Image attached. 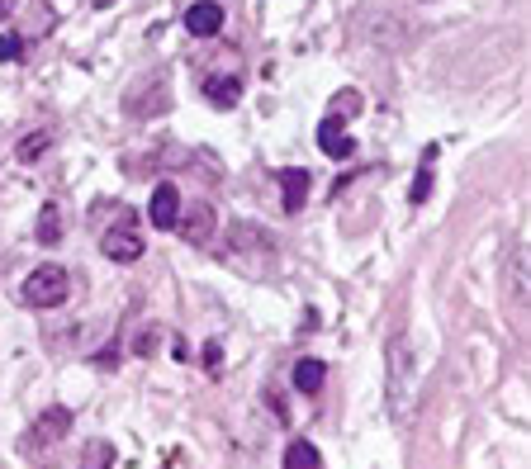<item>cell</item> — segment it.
I'll return each instance as SVG.
<instances>
[{"label":"cell","instance_id":"9a60e30c","mask_svg":"<svg viewBox=\"0 0 531 469\" xmlns=\"http://www.w3.org/2000/svg\"><path fill=\"white\" fill-rule=\"evenodd\" d=\"M432 162H437V147H427V152H422L418 181H413V190H408V204H427V195H432Z\"/></svg>","mask_w":531,"mask_h":469},{"label":"cell","instance_id":"7a4b0ae2","mask_svg":"<svg viewBox=\"0 0 531 469\" xmlns=\"http://www.w3.org/2000/svg\"><path fill=\"white\" fill-rule=\"evenodd\" d=\"M67 294H72V275H67V266H38V271L19 285V299H24L29 308H57Z\"/></svg>","mask_w":531,"mask_h":469},{"label":"cell","instance_id":"277c9868","mask_svg":"<svg viewBox=\"0 0 531 469\" xmlns=\"http://www.w3.org/2000/svg\"><path fill=\"white\" fill-rule=\"evenodd\" d=\"M72 432V413L57 403V408H48V413L38 417V427L29 436H24V451L34 455V451H43V446H53V441H62V436Z\"/></svg>","mask_w":531,"mask_h":469},{"label":"cell","instance_id":"8fae6325","mask_svg":"<svg viewBox=\"0 0 531 469\" xmlns=\"http://www.w3.org/2000/svg\"><path fill=\"white\" fill-rule=\"evenodd\" d=\"M204 100L219 109H233L242 100V81L238 76H204Z\"/></svg>","mask_w":531,"mask_h":469},{"label":"cell","instance_id":"52a82bcc","mask_svg":"<svg viewBox=\"0 0 531 469\" xmlns=\"http://www.w3.org/2000/svg\"><path fill=\"white\" fill-rule=\"evenodd\" d=\"M176 218H181V190H176V185H157V190H152V204H147V223L171 233Z\"/></svg>","mask_w":531,"mask_h":469},{"label":"cell","instance_id":"ffe728a7","mask_svg":"<svg viewBox=\"0 0 531 469\" xmlns=\"http://www.w3.org/2000/svg\"><path fill=\"white\" fill-rule=\"evenodd\" d=\"M152 351H157V327H143L133 337V356H152Z\"/></svg>","mask_w":531,"mask_h":469},{"label":"cell","instance_id":"ac0fdd59","mask_svg":"<svg viewBox=\"0 0 531 469\" xmlns=\"http://www.w3.org/2000/svg\"><path fill=\"white\" fill-rule=\"evenodd\" d=\"M81 465H114V446L91 441V446H86V455H81Z\"/></svg>","mask_w":531,"mask_h":469},{"label":"cell","instance_id":"7402d4cb","mask_svg":"<svg viewBox=\"0 0 531 469\" xmlns=\"http://www.w3.org/2000/svg\"><path fill=\"white\" fill-rule=\"evenodd\" d=\"M219 361H223V346L209 342V346H204V370H209V375H219Z\"/></svg>","mask_w":531,"mask_h":469},{"label":"cell","instance_id":"30bf717a","mask_svg":"<svg viewBox=\"0 0 531 469\" xmlns=\"http://www.w3.org/2000/svg\"><path fill=\"white\" fill-rule=\"evenodd\" d=\"M176 228L185 233V242H190V247H204V242H209V233H214V209H209V204H190V209L176 218Z\"/></svg>","mask_w":531,"mask_h":469},{"label":"cell","instance_id":"ba28073f","mask_svg":"<svg viewBox=\"0 0 531 469\" xmlns=\"http://www.w3.org/2000/svg\"><path fill=\"white\" fill-rule=\"evenodd\" d=\"M100 252L119 261V266H133L138 256H143V237L133 233V228H110V233L100 237Z\"/></svg>","mask_w":531,"mask_h":469},{"label":"cell","instance_id":"8992f818","mask_svg":"<svg viewBox=\"0 0 531 469\" xmlns=\"http://www.w3.org/2000/svg\"><path fill=\"white\" fill-rule=\"evenodd\" d=\"M124 109H129L133 119H147V114H166V109H171V91H166V81L157 76L152 86H138V91H129Z\"/></svg>","mask_w":531,"mask_h":469},{"label":"cell","instance_id":"6da1fadb","mask_svg":"<svg viewBox=\"0 0 531 469\" xmlns=\"http://www.w3.org/2000/svg\"><path fill=\"white\" fill-rule=\"evenodd\" d=\"M389 413H394V427H408V413H413V346L403 332L389 337Z\"/></svg>","mask_w":531,"mask_h":469},{"label":"cell","instance_id":"9c48e42d","mask_svg":"<svg viewBox=\"0 0 531 469\" xmlns=\"http://www.w3.org/2000/svg\"><path fill=\"white\" fill-rule=\"evenodd\" d=\"M185 29H190L195 38L223 34V5H219V0H195V5L185 10Z\"/></svg>","mask_w":531,"mask_h":469},{"label":"cell","instance_id":"44dd1931","mask_svg":"<svg viewBox=\"0 0 531 469\" xmlns=\"http://www.w3.org/2000/svg\"><path fill=\"white\" fill-rule=\"evenodd\" d=\"M19 53H24V43H19V34H0V62H15Z\"/></svg>","mask_w":531,"mask_h":469},{"label":"cell","instance_id":"7c38bea8","mask_svg":"<svg viewBox=\"0 0 531 469\" xmlns=\"http://www.w3.org/2000/svg\"><path fill=\"white\" fill-rule=\"evenodd\" d=\"M294 389H299V394H318V389H323V379H328V365L323 361H313V356H304V361L294 365Z\"/></svg>","mask_w":531,"mask_h":469},{"label":"cell","instance_id":"e0dca14e","mask_svg":"<svg viewBox=\"0 0 531 469\" xmlns=\"http://www.w3.org/2000/svg\"><path fill=\"white\" fill-rule=\"evenodd\" d=\"M228 242L233 247H271V233H257V228H247V223H233V233H228Z\"/></svg>","mask_w":531,"mask_h":469},{"label":"cell","instance_id":"5bb4252c","mask_svg":"<svg viewBox=\"0 0 531 469\" xmlns=\"http://www.w3.org/2000/svg\"><path fill=\"white\" fill-rule=\"evenodd\" d=\"M285 469H323V455L309 441H290L285 446Z\"/></svg>","mask_w":531,"mask_h":469},{"label":"cell","instance_id":"3957f363","mask_svg":"<svg viewBox=\"0 0 531 469\" xmlns=\"http://www.w3.org/2000/svg\"><path fill=\"white\" fill-rule=\"evenodd\" d=\"M342 124H347V119H342L337 109H332L328 119L318 124V152H323V157H332V162H351V157H356V138H351Z\"/></svg>","mask_w":531,"mask_h":469},{"label":"cell","instance_id":"4fadbf2b","mask_svg":"<svg viewBox=\"0 0 531 469\" xmlns=\"http://www.w3.org/2000/svg\"><path fill=\"white\" fill-rule=\"evenodd\" d=\"M38 242H43V247H57V242H62V209H57V204H43V209H38Z\"/></svg>","mask_w":531,"mask_h":469},{"label":"cell","instance_id":"2e32d148","mask_svg":"<svg viewBox=\"0 0 531 469\" xmlns=\"http://www.w3.org/2000/svg\"><path fill=\"white\" fill-rule=\"evenodd\" d=\"M48 143H53V133H48V128H38V133H24V138H19V162H38V157L48 152Z\"/></svg>","mask_w":531,"mask_h":469},{"label":"cell","instance_id":"5b68a950","mask_svg":"<svg viewBox=\"0 0 531 469\" xmlns=\"http://www.w3.org/2000/svg\"><path fill=\"white\" fill-rule=\"evenodd\" d=\"M275 181H280V209L294 218L299 209H304V204H309V185H313L309 171H304V166H285Z\"/></svg>","mask_w":531,"mask_h":469},{"label":"cell","instance_id":"d6986e66","mask_svg":"<svg viewBox=\"0 0 531 469\" xmlns=\"http://www.w3.org/2000/svg\"><path fill=\"white\" fill-rule=\"evenodd\" d=\"M332 109H337L342 119H351V114L361 109V91H342V95H337V100H332Z\"/></svg>","mask_w":531,"mask_h":469}]
</instances>
